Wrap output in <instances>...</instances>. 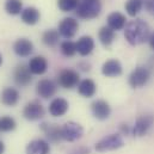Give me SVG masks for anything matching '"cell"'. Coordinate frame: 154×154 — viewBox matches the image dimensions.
<instances>
[{"instance_id": "obj_1", "label": "cell", "mask_w": 154, "mask_h": 154, "mask_svg": "<svg viewBox=\"0 0 154 154\" xmlns=\"http://www.w3.org/2000/svg\"><path fill=\"white\" fill-rule=\"evenodd\" d=\"M151 36L149 25L142 19H134L124 28V38L130 45H139L147 42Z\"/></svg>"}, {"instance_id": "obj_2", "label": "cell", "mask_w": 154, "mask_h": 154, "mask_svg": "<svg viewBox=\"0 0 154 154\" xmlns=\"http://www.w3.org/2000/svg\"><path fill=\"white\" fill-rule=\"evenodd\" d=\"M102 12L100 0H81L75 10V13L81 19H94Z\"/></svg>"}, {"instance_id": "obj_3", "label": "cell", "mask_w": 154, "mask_h": 154, "mask_svg": "<svg viewBox=\"0 0 154 154\" xmlns=\"http://www.w3.org/2000/svg\"><path fill=\"white\" fill-rule=\"evenodd\" d=\"M123 146H124V141L121 134H110L96 143V149L98 152H110L119 149Z\"/></svg>"}, {"instance_id": "obj_4", "label": "cell", "mask_w": 154, "mask_h": 154, "mask_svg": "<svg viewBox=\"0 0 154 154\" xmlns=\"http://www.w3.org/2000/svg\"><path fill=\"white\" fill-rule=\"evenodd\" d=\"M151 78V72L147 67L145 66H137L135 69L131 71V73L129 74V85L133 88H140L143 87L148 80Z\"/></svg>"}, {"instance_id": "obj_5", "label": "cell", "mask_w": 154, "mask_h": 154, "mask_svg": "<svg viewBox=\"0 0 154 154\" xmlns=\"http://www.w3.org/2000/svg\"><path fill=\"white\" fill-rule=\"evenodd\" d=\"M154 125V116L151 114H145V115L139 116L135 121V124L131 129V134L135 137H141L145 136L151 128Z\"/></svg>"}, {"instance_id": "obj_6", "label": "cell", "mask_w": 154, "mask_h": 154, "mask_svg": "<svg viewBox=\"0 0 154 154\" xmlns=\"http://www.w3.org/2000/svg\"><path fill=\"white\" fill-rule=\"evenodd\" d=\"M80 82V75L77 71L71 69V68H65L62 69L59 75H57V84L67 90H72L77 87Z\"/></svg>"}, {"instance_id": "obj_7", "label": "cell", "mask_w": 154, "mask_h": 154, "mask_svg": "<svg viewBox=\"0 0 154 154\" xmlns=\"http://www.w3.org/2000/svg\"><path fill=\"white\" fill-rule=\"evenodd\" d=\"M78 30H79V23L75 18L73 17H66L63 18L60 24H59V34L60 36H62L63 38L71 39L77 35Z\"/></svg>"}, {"instance_id": "obj_8", "label": "cell", "mask_w": 154, "mask_h": 154, "mask_svg": "<svg viewBox=\"0 0 154 154\" xmlns=\"http://www.w3.org/2000/svg\"><path fill=\"white\" fill-rule=\"evenodd\" d=\"M62 140L65 141H68V142H74L79 140L82 134H84V129L82 127L77 123V122H67L65 123L62 127Z\"/></svg>"}, {"instance_id": "obj_9", "label": "cell", "mask_w": 154, "mask_h": 154, "mask_svg": "<svg viewBox=\"0 0 154 154\" xmlns=\"http://www.w3.org/2000/svg\"><path fill=\"white\" fill-rule=\"evenodd\" d=\"M13 80L20 87H25L30 85L32 81V73L30 72L29 66L24 63L18 65L13 71Z\"/></svg>"}, {"instance_id": "obj_10", "label": "cell", "mask_w": 154, "mask_h": 154, "mask_svg": "<svg viewBox=\"0 0 154 154\" xmlns=\"http://www.w3.org/2000/svg\"><path fill=\"white\" fill-rule=\"evenodd\" d=\"M45 114V110L43 108V105L37 102V100H32L29 102L24 109H23V116L24 118H26L28 121H37L41 119Z\"/></svg>"}, {"instance_id": "obj_11", "label": "cell", "mask_w": 154, "mask_h": 154, "mask_svg": "<svg viewBox=\"0 0 154 154\" xmlns=\"http://www.w3.org/2000/svg\"><path fill=\"white\" fill-rule=\"evenodd\" d=\"M91 111H92V115L97 119L104 121V119H108L111 115V106L106 100L97 99L91 104Z\"/></svg>"}, {"instance_id": "obj_12", "label": "cell", "mask_w": 154, "mask_h": 154, "mask_svg": "<svg viewBox=\"0 0 154 154\" xmlns=\"http://www.w3.org/2000/svg\"><path fill=\"white\" fill-rule=\"evenodd\" d=\"M56 91H57V85H56V82H54L50 79H41L37 82L36 92L43 99L51 98L56 93Z\"/></svg>"}, {"instance_id": "obj_13", "label": "cell", "mask_w": 154, "mask_h": 154, "mask_svg": "<svg viewBox=\"0 0 154 154\" xmlns=\"http://www.w3.org/2000/svg\"><path fill=\"white\" fill-rule=\"evenodd\" d=\"M20 99V93L16 87H5L0 94V102L5 106H14Z\"/></svg>"}, {"instance_id": "obj_14", "label": "cell", "mask_w": 154, "mask_h": 154, "mask_svg": "<svg viewBox=\"0 0 154 154\" xmlns=\"http://www.w3.org/2000/svg\"><path fill=\"white\" fill-rule=\"evenodd\" d=\"M13 51L20 57H28L34 51V43L25 37L18 38L13 44Z\"/></svg>"}, {"instance_id": "obj_15", "label": "cell", "mask_w": 154, "mask_h": 154, "mask_svg": "<svg viewBox=\"0 0 154 154\" xmlns=\"http://www.w3.org/2000/svg\"><path fill=\"white\" fill-rule=\"evenodd\" d=\"M68 108H69L68 102L65 98L57 97V98H54L50 102L48 110H49V114L51 116H54V117H61V116H63L68 111Z\"/></svg>"}, {"instance_id": "obj_16", "label": "cell", "mask_w": 154, "mask_h": 154, "mask_svg": "<svg viewBox=\"0 0 154 154\" xmlns=\"http://www.w3.org/2000/svg\"><path fill=\"white\" fill-rule=\"evenodd\" d=\"M123 72V67L121 65V62L116 59H110L108 61H105L102 66V73L103 75L108 78H116L121 75Z\"/></svg>"}, {"instance_id": "obj_17", "label": "cell", "mask_w": 154, "mask_h": 154, "mask_svg": "<svg viewBox=\"0 0 154 154\" xmlns=\"http://www.w3.org/2000/svg\"><path fill=\"white\" fill-rule=\"evenodd\" d=\"M41 129L45 134V136L49 139L50 142H60L62 140V128L59 127L57 124H48V123H42Z\"/></svg>"}, {"instance_id": "obj_18", "label": "cell", "mask_w": 154, "mask_h": 154, "mask_svg": "<svg viewBox=\"0 0 154 154\" xmlns=\"http://www.w3.org/2000/svg\"><path fill=\"white\" fill-rule=\"evenodd\" d=\"M106 23H108V26L114 31L123 30L127 25V17L118 11H114L108 16Z\"/></svg>"}, {"instance_id": "obj_19", "label": "cell", "mask_w": 154, "mask_h": 154, "mask_svg": "<svg viewBox=\"0 0 154 154\" xmlns=\"http://www.w3.org/2000/svg\"><path fill=\"white\" fill-rule=\"evenodd\" d=\"M28 66H29L30 72L35 75H42L48 71V61L44 56H41V55L34 56L29 61Z\"/></svg>"}, {"instance_id": "obj_20", "label": "cell", "mask_w": 154, "mask_h": 154, "mask_svg": "<svg viewBox=\"0 0 154 154\" xmlns=\"http://www.w3.org/2000/svg\"><path fill=\"white\" fill-rule=\"evenodd\" d=\"M26 154H50L49 142L43 139H36L26 146Z\"/></svg>"}, {"instance_id": "obj_21", "label": "cell", "mask_w": 154, "mask_h": 154, "mask_svg": "<svg viewBox=\"0 0 154 154\" xmlns=\"http://www.w3.org/2000/svg\"><path fill=\"white\" fill-rule=\"evenodd\" d=\"M77 53L81 56H88L94 49V39L91 36H81L75 42Z\"/></svg>"}, {"instance_id": "obj_22", "label": "cell", "mask_w": 154, "mask_h": 154, "mask_svg": "<svg viewBox=\"0 0 154 154\" xmlns=\"http://www.w3.org/2000/svg\"><path fill=\"white\" fill-rule=\"evenodd\" d=\"M20 19L26 25H35L41 19V12L38 8H36L34 6L25 7L23 10V12L20 13Z\"/></svg>"}, {"instance_id": "obj_23", "label": "cell", "mask_w": 154, "mask_h": 154, "mask_svg": "<svg viewBox=\"0 0 154 154\" xmlns=\"http://www.w3.org/2000/svg\"><path fill=\"white\" fill-rule=\"evenodd\" d=\"M78 92L85 98H91L97 92V85L92 79H84L80 80L78 85Z\"/></svg>"}, {"instance_id": "obj_24", "label": "cell", "mask_w": 154, "mask_h": 154, "mask_svg": "<svg viewBox=\"0 0 154 154\" xmlns=\"http://www.w3.org/2000/svg\"><path fill=\"white\" fill-rule=\"evenodd\" d=\"M116 34L112 29H110L108 25L106 26H103L99 29L98 31V38L100 41V43L104 45V47H110L114 41H115Z\"/></svg>"}, {"instance_id": "obj_25", "label": "cell", "mask_w": 154, "mask_h": 154, "mask_svg": "<svg viewBox=\"0 0 154 154\" xmlns=\"http://www.w3.org/2000/svg\"><path fill=\"white\" fill-rule=\"evenodd\" d=\"M59 39H60V34L55 29H48L42 35V42L47 47H51V48L55 47L59 43Z\"/></svg>"}, {"instance_id": "obj_26", "label": "cell", "mask_w": 154, "mask_h": 154, "mask_svg": "<svg viewBox=\"0 0 154 154\" xmlns=\"http://www.w3.org/2000/svg\"><path fill=\"white\" fill-rule=\"evenodd\" d=\"M4 8H5L6 13L11 14V16L20 14L23 12V10H24L22 0H6L5 5H4Z\"/></svg>"}, {"instance_id": "obj_27", "label": "cell", "mask_w": 154, "mask_h": 154, "mask_svg": "<svg viewBox=\"0 0 154 154\" xmlns=\"http://www.w3.org/2000/svg\"><path fill=\"white\" fill-rule=\"evenodd\" d=\"M142 7H143L142 0H128L124 4V8L130 17H136L141 12Z\"/></svg>"}, {"instance_id": "obj_28", "label": "cell", "mask_w": 154, "mask_h": 154, "mask_svg": "<svg viewBox=\"0 0 154 154\" xmlns=\"http://www.w3.org/2000/svg\"><path fill=\"white\" fill-rule=\"evenodd\" d=\"M60 50L62 53V55H65L66 57H73L77 54V45L75 42H72L69 39H66L63 42H61L60 44Z\"/></svg>"}, {"instance_id": "obj_29", "label": "cell", "mask_w": 154, "mask_h": 154, "mask_svg": "<svg viewBox=\"0 0 154 154\" xmlns=\"http://www.w3.org/2000/svg\"><path fill=\"white\" fill-rule=\"evenodd\" d=\"M17 127V123L13 117L11 116H2L0 118V131L2 133H8L14 130Z\"/></svg>"}, {"instance_id": "obj_30", "label": "cell", "mask_w": 154, "mask_h": 154, "mask_svg": "<svg viewBox=\"0 0 154 154\" xmlns=\"http://www.w3.org/2000/svg\"><path fill=\"white\" fill-rule=\"evenodd\" d=\"M79 2L80 0H57V7L62 12H71L77 10Z\"/></svg>"}, {"instance_id": "obj_31", "label": "cell", "mask_w": 154, "mask_h": 154, "mask_svg": "<svg viewBox=\"0 0 154 154\" xmlns=\"http://www.w3.org/2000/svg\"><path fill=\"white\" fill-rule=\"evenodd\" d=\"M68 154H90V148L84 147V146H81V147H77V148L72 149Z\"/></svg>"}, {"instance_id": "obj_32", "label": "cell", "mask_w": 154, "mask_h": 154, "mask_svg": "<svg viewBox=\"0 0 154 154\" xmlns=\"http://www.w3.org/2000/svg\"><path fill=\"white\" fill-rule=\"evenodd\" d=\"M145 7L147 8V11L149 13H152L154 16V0H148L146 4H145Z\"/></svg>"}, {"instance_id": "obj_33", "label": "cell", "mask_w": 154, "mask_h": 154, "mask_svg": "<svg viewBox=\"0 0 154 154\" xmlns=\"http://www.w3.org/2000/svg\"><path fill=\"white\" fill-rule=\"evenodd\" d=\"M78 66H79V68H80L81 71H84V72H88V71L91 69V65H90L88 62H86V61H85V62H80Z\"/></svg>"}, {"instance_id": "obj_34", "label": "cell", "mask_w": 154, "mask_h": 154, "mask_svg": "<svg viewBox=\"0 0 154 154\" xmlns=\"http://www.w3.org/2000/svg\"><path fill=\"white\" fill-rule=\"evenodd\" d=\"M121 130H122V133H123L124 135H127V134H129V133H130L129 127H128L127 124H121Z\"/></svg>"}, {"instance_id": "obj_35", "label": "cell", "mask_w": 154, "mask_h": 154, "mask_svg": "<svg viewBox=\"0 0 154 154\" xmlns=\"http://www.w3.org/2000/svg\"><path fill=\"white\" fill-rule=\"evenodd\" d=\"M148 43H149L151 49H152V50H154V32H152V34H151L149 39H148Z\"/></svg>"}, {"instance_id": "obj_36", "label": "cell", "mask_w": 154, "mask_h": 154, "mask_svg": "<svg viewBox=\"0 0 154 154\" xmlns=\"http://www.w3.org/2000/svg\"><path fill=\"white\" fill-rule=\"evenodd\" d=\"M5 152V145H4V142L0 140V154H4Z\"/></svg>"}, {"instance_id": "obj_37", "label": "cell", "mask_w": 154, "mask_h": 154, "mask_svg": "<svg viewBox=\"0 0 154 154\" xmlns=\"http://www.w3.org/2000/svg\"><path fill=\"white\" fill-rule=\"evenodd\" d=\"M1 65H2V55L0 54V67H1Z\"/></svg>"}]
</instances>
